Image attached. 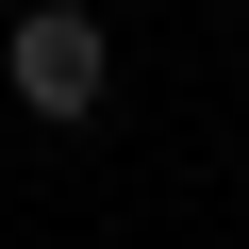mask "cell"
Wrapping results in <instances>:
<instances>
[{"label": "cell", "mask_w": 249, "mask_h": 249, "mask_svg": "<svg viewBox=\"0 0 249 249\" xmlns=\"http://www.w3.org/2000/svg\"><path fill=\"white\" fill-rule=\"evenodd\" d=\"M0 83H17L34 116H100V83H116V50H100V17H67V0H34V17L0 34Z\"/></svg>", "instance_id": "cell-1"}]
</instances>
